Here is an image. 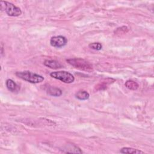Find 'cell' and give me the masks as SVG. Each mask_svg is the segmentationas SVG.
Returning <instances> with one entry per match:
<instances>
[{"mask_svg": "<svg viewBox=\"0 0 154 154\" xmlns=\"http://www.w3.org/2000/svg\"><path fill=\"white\" fill-rule=\"evenodd\" d=\"M16 75L19 78L32 84L40 83L44 80V78L42 76L29 71L17 72Z\"/></svg>", "mask_w": 154, "mask_h": 154, "instance_id": "cell-1", "label": "cell"}, {"mask_svg": "<svg viewBox=\"0 0 154 154\" xmlns=\"http://www.w3.org/2000/svg\"><path fill=\"white\" fill-rule=\"evenodd\" d=\"M67 62L75 68L81 70L91 72L93 70L92 65L87 61L82 58H70L67 60Z\"/></svg>", "mask_w": 154, "mask_h": 154, "instance_id": "cell-2", "label": "cell"}, {"mask_svg": "<svg viewBox=\"0 0 154 154\" xmlns=\"http://www.w3.org/2000/svg\"><path fill=\"white\" fill-rule=\"evenodd\" d=\"M1 10L5 11V13L10 16L17 17L22 14V11L19 7L15 6L13 4L7 2V1H1Z\"/></svg>", "mask_w": 154, "mask_h": 154, "instance_id": "cell-3", "label": "cell"}, {"mask_svg": "<svg viewBox=\"0 0 154 154\" xmlns=\"http://www.w3.org/2000/svg\"><path fill=\"white\" fill-rule=\"evenodd\" d=\"M50 76L53 78L60 80L61 81L70 84L74 81L75 78L72 74L66 71H58L51 73Z\"/></svg>", "mask_w": 154, "mask_h": 154, "instance_id": "cell-4", "label": "cell"}, {"mask_svg": "<svg viewBox=\"0 0 154 154\" xmlns=\"http://www.w3.org/2000/svg\"><path fill=\"white\" fill-rule=\"evenodd\" d=\"M67 39L63 35L54 36L50 40V44L52 46L55 48H62L66 45Z\"/></svg>", "mask_w": 154, "mask_h": 154, "instance_id": "cell-5", "label": "cell"}, {"mask_svg": "<svg viewBox=\"0 0 154 154\" xmlns=\"http://www.w3.org/2000/svg\"><path fill=\"white\" fill-rule=\"evenodd\" d=\"M5 84L8 90L11 92L18 91L20 89L19 87L16 84V83L11 79H8L5 82Z\"/></svg>", "mask_w": 154, "mask_h": 154, "instance_id": "cell-6", "label": "cell"}, {"mask_svg": "<svg viewBox=\"0 0 154 154\" xmlns=\"http://www.w3.org/2000/svg\"><path fill=\"white\" fill-rule=\"evenodd\" d=\"M114 81H115V80L112 78H107V79L103 80V81H102L101 82H100L99 84H98L96 86V88L97 90H104V89L106 88L108 85H109L110 84L114 82Z\"/></svg>", "mask_w": 154, "mask_h": 154, "instance_id": "cell-7", "label": "cell"}, {"mask_svg": "<svg viewBox=\"0 0 154 154\" xmlns=\"http://www.w3.org/2000/svg\"><path fill=\"white\" fill-rule=\"evenodd\" d=\"M44 65L51 68V69H58V68H61L62 67V66L57 61L55 60H46L44 61Z\"/></svg>", "mask_w": 154, "mask_h": 154, "instance_id": "cell-8", "label": "cell"}, {"mask_svg": "<svg viewBox=\"0 0 154 154\" xmlns=\"http://www.w3.org/2000/svg\"><path fill=\"white\" fill-rule=\"evenodd\" d=\"M120 152L122 153H132V154L144 153V152L140 150L132 148V147H123L120 149Z\"/></svg>", "mask_w": 154, "mask_h": 154, "instance_id": "cell-9", "label": "cell"}, {"mask_svg": "<svg viewBox=\"0 0 154 154\" xmlns=\"http://www.w3.org/2000/svg\"><path fill=\"white\" fill-rule=\"evenodd\" d=\"M47 93L53 96H60L62 94V91L58 88L49 87L47 90Z\"/></svg>", "mask_w": 154, "mask_h": 154, "instance_id": "cell-10", "label": "cell"}, {"mask_svg": "<svg viewBox=\"0 0 154 154\" xmlns=\"http://www.w3.org/2000/svg\"><path fill=\"white\" fill-rule=\"evenodd\" d=\"M75 96L77 99H78L79 100H87L89 98L90 94L88 92H87L86 91L84 90H81L78 91L76 94H75Z\"/></svg>", "mask_w": 154, "mask_h": 154, "instance_id": "cell-11", "label": "cell"}, {"mask_svg": "<svg viewBox=\"0 0 154 154\" xmlns=\"http://www.w3.org/2000/svg\"><path fill=\"white\" fill-rule=\"evenodd\" d=\"M125 85L127 88L131 90H136L139 87L138 84L137 82L132 80H128L125 82Z\"/></svg>", "mask_w": 154, "mask_h": 154, "instance_id": "cell-12", "label": "cell"}, {"mask_svg": "<svg viewBox=\"0 0 154 154\" xmlns=\"http://www.w3.org/2000/svg\"><path fill=\"white\" fill-rule=\"evenodd\" d=\"M89 48L92 49H94V50H100L102 48V46L101 45V43H98V42H95V43H91L90 44H89L88 45Z\"/></svg>", "mask_w": 154, "mask_h": 154, "instance_id": "cell-13", "label": "cell"}]
</instances>
